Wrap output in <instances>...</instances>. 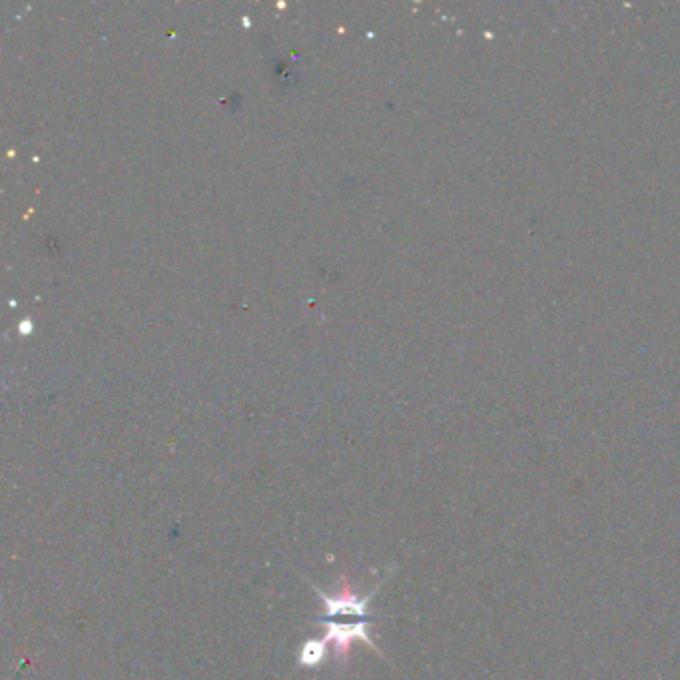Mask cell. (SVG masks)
<instances>
[{
	"label": "cell",
	"mask_w": 680,
	"mask_h": 680,
	"mask_svg": "<svg viewBox=\"0 0 680 680\" xmlns=\"http://www.w3.org/2000/svg\"><path fill=\"white\" fill-rule=\"evenodd\" d=\"M316 625H322L326 629V637L322 639L328 645H334V653L336 659H345L351 651V643L361 641L365 643L371 651H375L381 659H385V655L379 651V647L375 645V641L369 637V621H361V623H334V621H322L316 619Z\"/></svg>",
	"instance_id": "obj_1"
},
{
	"label": "cell",
	"mask_w": 680,
	"mask_h": 680,
	"mask_svg": "<svg viewBox=\"0 0 680 680\" xmlns=\"http://www.w3.org/2000/svg\"><path fill=\"white\" fill-rule=\"evenodd\" d=\"M310 587L318 593V597L322 599L324 603V609H326V617H347V615H353V617H367L369 615V603H371V597L379 591V587H375L367 597H359L349 583H345L341 587L340 593L336 595H328L324 593L316 583L310 581Z\"/></svg>",
	"instance_id": "obj_2"
},
{
	"label": "cell",
	"mask_w": 680,
	"mask_h": 680,
	"mask_svg": "<svg viewBox=\"0 0 680 680\" xmlns=\"http://www.w3.org/2000/svg\"><path fill=\"white\" fill-rule=\"evenodd\" d=\"M326 659H328V647L320 639L306 641L298 651V667H304V669H318L326 663Z\"/></svg>",
	"instance_id": "obj_3"
}]
</instances>
